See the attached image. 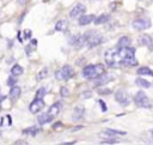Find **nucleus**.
Listing matches in <instances>:
<instances>
[{
  "label": "nucleus",
  "mask_w": 153,
  "mask_h": 145,
  "mask_svg": "<svg viewBox=\"0 0 153 145\" xmlns=\"http://www.w3.org/2000/svg\"><path fill=\"white\" fill-rule=\"evenodd\" d=\"M104 59L109 67H118L121 65L135 66L137 64L135 59V49L131 47H117L109 49L105 52Z\"/></svg>",
  "instance_id": "f257e3e1"
},
{
  "label": "nucleus",
  "mask_w": 153,
  "mask_h": 145,
  "mask_svg": "<svg viewBox=\"0 0 153 145\" xmlns=\"http://www.w3.org/2000/svg\"><path fill=\"white\" fill-rule=\"evenodd\" d=\"M102 73H104V66L100 64L97 65H87L82 68L81 75L86 79H96Z\"/></svg>",
  "instance_id": "f03ea898"
},
{
  "label": "nucleus",
  "mask_w": 153,
  "mask_h": 145,
  "mask_svg": "<svg viewBox=\"0 0 153 145\" xmlns=\"http://www.w3.org/2000/svg\"><path fill=\"white\" fill-rule=\"evenodd\" d=\"M134 102L136 103L137 107H141V108H146V109L153 108V101L149 97H147V95L143 91H137L135 93Z\"/></svg>",
  "instance_id": "7ed1b4c3"
},
{
  "label": "nucleus",
  "mask_w": 153,
  "mask_h": 145,
  "mask_svg": "<svg viewBox=\"0 0 153 145\" xmlns=\"http://www.w3.org/2000/svg\"><path fill=\"white\" fill-rule=\"evenodd\" d=\"M74 75V71L72 68V66L69 65H65L61 70L55 72V78L59 80H67L69 78H72Z\"/></svg>",
  "instance_id": "20e7f679"
},
{
  "label": "nucleus",
  "mask_w": 153,
  "mask_h": 145,
  "mask_svg": "<svg viewBox=\"0 0 153 145\" xmlns=\"http://www.w3.org/2000/svg\"><path fill=\"white\" fill-rule=\"evenodd\" d=\"M85 35H86V38H87V46H88L90 48H93V47H96V46H98V44H100V43L103 42V37H102V35L98 34V32L88 31V32L85 34Z\"/></svg>",
  "instance_id": "39448f33"
},
{
  "label": "nucleus",
  "mask_w": 153,
  "mask_h": 145,
  "mask_svg": "<svg viewBox=\"0 0 153 145\" xmlns=\"http://www.w3.org/2000/svg\"><path fill=\"white\" fill-rule=\"evenodd\" d=\"M152 25V22L149 18H139V19H135L133 23H131V26L134 30H137V31H142V30H146L148 28H151Z\"/></svg>",
  "instance_id": "423d86ee"
},
{
  "label": "nucleus",
  "mask_w": 153,
  "mask_h": 145,
  "mask_svg": "<svg viewBox=\"0 0 153 145\" xmlns=\"http://www.w3.org/2000/svg\"><path fill=\"white\" fill-rule=\"evenodd\" d=\"M115 99L123 107L129 104V96L124 90H117L115 93Z\"/></svg>",
  "instance_id": "0eeeda50"
},
{
  "label": "nucleus",
  "mask_w": 153,
  "mask_h": 145,
  "mask_svg": "<svg viewBox=\"0 0 153 145\" xmlns=\"http://www.w3.org/2000/svg\"><path fill=\"white\" fill-rule=\"evenodd\" d=\"M115 77L111 74V73H102L99 77H97L94 79V86H102V85H105L108 84L110 80H112Z\"/></svg>",
  "instance_id": "6e6552de"
},
{
  "label": "nucleus",
  "mask_w": 153,
  "mask_h": 145,
  "mask_svg": "<svg viewBox=\"0 0 153 145\" xmlns=\"http://www.w3.org/2000/svg\"><path fill=\"white\" fill-rule=\"evenodd\" d=\"M43 108H44V101H43V98H35L30 103V105H29V110L31 113H33V114L41 111Z\"/></svg>",
  "instance_id": "1a4fd4ad"
},
{
  "label": "nucleus",
  "mask_w": 153,
  "mask_h": 145,
  "mask_svg": "<svg viewBox=\"0 0 153 145\" xmlns=\"http://www.w3.org/2000/svg\"><path fill=\"white\" fill-rule=\"evenodd\" d=\"M85 10H86V7L82 5V4H76L73 8H72V11L69 12V17L71 18H79L81 14H84V12H85Z\"/></svg>",
  "instance_id": "9d476101"
},
{
  "label": "nucleus",
  "mask_w": 153,
  "mask_h": 145,
  "mask_svg": "<svg viewBox=\"0 0 153 145\" xmlns=\"http://www.w3.org/2000/svg\"><path fill=\"white\" fill-rule=\"evenodd\" d=\"M84 115H85V109H84V107L78 105V107H75L74 110H73L72 119H73L74 121H80V120L84 117Z\"/></svg>",
  "instance_id": "9b49d317"
},
{
  "label": "nucleus",
  "mask_w": 153,
  "mask_h": 145,
  "mask_svg": "<svg viewBox=\"0 0 153 145\" xmlns=\"http://www.w3.org/2000/svg\"><path fill=\"white\" fill-rule=\"evenodd\" d=\"M94 19H96L94 14H81L79 17L78 23H79V25H87L91 22H94Z\"/></svg>",
  "instance_id": "f8f14e48"
},
{
  "label": "nucleus",
  "mask_w": 153,
  "mask_h": 145,
  "mask_svg": "<svg viewBox=\"0 0 153 145\" xmlns=\"http://www.w3.org/2000/svg\"><path fill=\"white\" fill-rule=\"evenodd\" d=\"M53 119H54V116H53V115H50V114L47 111V113H42V114H39L37 120H38V123H39V125H44V123L51 122V121H53Z\"/></svg>",
  "instance_id": "ddd939ff"
},
{
  "label": "nucleus",
  "mask_w": 153,
  "mask_h": 145,
  "mask_svg": "<svg viewBox=\"0 0 153 145\" xmlns=\"http://www.w3.org/2000/svg\"><path fill=\"white\" fill-rule=\"evenodd\" d=\"M41 132V127L38 125H33V126H30L25 129H23V133L24 134H29V135H36Z\"/></svg>",
  "instance_id": "4468645a"
},
{
  "label": "nucleus",
  "mask_w": 153,
  "mask_h": 145,
  "mask_svg": "<svg viewBox=\"0 0 153 145\" xmlns=\"http://www.w3.org/2000/svg\"><path fill=\"white\" fill-rule=\"evenodd\" d=\"M126 132L123 131H116V129H105L103 133H100V137H112V135H124Z\"/></svg>",
  "instance_id": "2eb2a0df"
},
{
  "label": "nucleus",
  "mask_w": 153,
  "mask_h": 145,
  "mask_svg": "<svg viewBox=\"0 0 153 145\" xmlns=\"http://www.w3.org/2000/svg\"><path fill=\"white\" fill-rule=\"evenodd\" d=\"M60 110H61V103H60V102H55L54 104L50 105L48 113H49L50 115H53V116H56V115L60 113Z\"/></svg>",
  "instance_id": "dca6fc26"
},
{
  "label": "nucleus",
  "mask_w": 153,
  "mask_h": 145,
  "mask_svg": "<svg viewBox=\"0 0 153 145\" xmlns=\"http://www.w3.org/2000/svg\"><path fill=\"white\" fill-rule=\"evenodd\" d=\"M67 28H68V23L65 19H61V20L56 22V24H55L56 31H65V30H67Z\"/></svg>",
  "instance_id": "f3484780"
},
{
  "label": "nucleus",
  "mask_w": 153,
  "mask_h": 145,
  "mask_svg": "<svg viewBox=\"0 0 153 145\" xmlns=\"http://www.w3.org/2000/svg\"><path fill=\"white\" fill-rule=\"evenodd\" d=\"M20 93H22V89L19 87V86H12L11 87V90H10V97L12 98V99H16V98H18L19 96H20Z\"/></svg>",
  "instance_id": "a211bd4d"
},
{
  "label": "nucleus",
  "mask_w": 153,
  "mask_h": 145,
  "mask_svg": "<svg viewBox=\"0 0 153 145\" xmlns=\"http://www.w3.org/2000/svg\"><path fill=\"white\" fill-rule=\"evenodd\" d=\"M109 19H110V16H109V14H106V13H103V14H100V16L96 17V19H94V24H96V25L104 24V23H106Z\"/></svg>",
  "instance_id": "6ab92c4d"
},
{
  "label": "nucleus",
  "mask_w": 153,
  "mask_h": 145,
  "mask_svg": "<svg viewBox=\"0 0 153 145\" xmlns=\"http://www.w3.org/2000/svg\"><path fill=\"white\" fill-rule=\"evenodd\" d=\"M139 43H141L142 46H152L153 41H152V37L149 35H142L139 38Z\"/></svg>",
  "instance_id": "aec40b11"
},
{
  "label": "nucleus",
  "mask_w": 153,
  "mask_h": 145,
  "mask_svg": "<svg viewBox=\"0 0 153 145\" xmlns=\"http://www.w3.org/2000/svg\"><path fill=\"white\" fill-rule=\"evenodd\" d=\"M130 43H131V41H130L129 37L122 36V37L118 40V42H117V47H129Z\"/></svg>",
  "instance_id": "412c9836"
},
{
  "label": "nucleus",
  "mask_w": 153,
  "mask_h": 145,
  "mask_svg": "<svg viewBox=\"0 0 153 145\" xmlns=\"http://www.w3.org/2000/svg\"><path fill=\"white\" fill-rule=\"evenodd\" d=\"M23 72H24V70H23V67L19 66V65H13L12 68H11V74L14 75V77L23 74Z\"/></svg>",
  "instance_id": "4be33fe9"
},
{
  "label": "nucleus",
  "mask_w": 153,
  "mask_h": 145,
  "mask_svg": "<svg viewBox=\"0 0 153 145\" xmlns=\"http://www.w3.org/2000/svg\"><path fill=\"white\" fill-rule=\"evenodd\" d=\"M48 73H49L48 67H44V68H42V70L38 72V74L36 75V79H37L38 81H41V80H43L44 78H47V77H48Z\"/></svg>",
  "instance_id": "5701e85b"
},
{
  "label": "nucleus",
  "mask_w": 153,
  "mask_h": 145,
  "mask_svg": "<svg viewBox=\"0 0 153 145\" xmlns=\"http://www.w3.org/2000/svg\"><path fill=\"white\" fill-rule=\"evenodd\" d=\"M135 83H136V85H139V86H141V87H145V89L151 87V83L147 81V80L143 79V78H136V79H135Z\"/></svg>",
  "instance_id": "b1692460"
},
{
  "label": "nucleus",
  "mask_w": 153,
  "mask_h": 145,
  "mask_svg": "<svg viewBox=\"0 0 153 145\" xmlns=\"http://www.w3.org/2000/svg\"><path fill=\"white\" fill-rule=\"evenodd\" d=\"M137 74H140V75H151V77H153V71H152L151 68H148V67H140V68L137 70Z\"/></svg>",
  "instance_id": "393cba45"
},
{
  "label": "nucleus",
  "mask_w": 153,
  "mask_h": 145,
  "mask_svg": "<svg viewBox=\"0 0 153 145\" xmlns=\"http://www.w3.org/2000/svg\"><path fill=\"white\" fill-rule=\"evenodd\" d=\"M45 93H47L45 87H39L37 90V92H36V98H43L45 96Z\"/></svg>",
  "instance_id": "a878e982"
},
{
  "label": "nucleus",
  "mask_w": 153,
  "mask_h": 145,
  "mask_svg": "<svg viewBox=\"0 0 153 145\" xmlns=\"http://www.w3.org/2000/svg\"><path fill=\"white\" fill-rule=\"evenodd\" d=\"M60 95H61L62 97H67V96L69 95V90H68L66 86H62V87L60 89Z\"/></svg>",
  "instance_id": "bb28decb"
},
{
  "label": "nucleus",
  "mask_w": 153,
  "mask_h": 145,
  "mask_svg": "<svg viewBox=\"0 0 153 145\" xmlns=\"http://www.w3.org/2000/svg\"><path fill=\"white\" fill-rule=\"evenodd\" d=\"M100 143L102 144H116V143H118V140L117 139H114V138H109V139H105V140H103Z\"/></svg>",
  "instance_id": "cd10ccee"
},
{
  "label": "nucleus",
  "mask_w": 153,
  "mask_h": 145,
  "mask_svg": "<svg viewBox=\"0 0 153 145\" xmlns=\"http://www.w3.org/2000/svg\"><path fill=\"white\" fill-rule=\"evenodd\" d=\"M16 83H17V80H16L13 77H10L8 80H7V85H8V86H13Z\"/></svg>",
  "instance_id": "c85d7f7f"
},
{
  "label": "nucleus",
  "mask_w": 153,
  "mask_h": 145,
  "mask_svg": "<svg viewBox=\"0 0 153 145\" xmlns=\"http://www.w3.org/2000/svg\"><path fill=\"white\" fill-rule=\"evenodd\" d=\"M84 95H81V97L82 98H88V97H91L92 96V93H91V91H85V92H82Z\"/></svg>",
  "instance_id": "c756f323"
},
{
  "label": "nucleus",
  "mask_w": 153,
  "mask_h": 145,
  "mask_svg": "<svg viewBox=\"0 0 153 145\" xmlns=\"http://www.w3.org/2000/svg\"><path fill=\"white\" fill-rule=\"evenodd\" d=\"M98 103H99V105L102 107V110H103V111H106V105H105V103H104L102 99H100Z\"/></svg>",
  "instance_id": "7c9ffc66"
},
{
  "label": "nucleus",
  "mask_w": 153,
  "mask_h": 145,
  "mask_svg": "<svg viewBox=\"0 0 153 145\" xmlns=\"http://www.w3.org/2000/svg\"><path fill=\"white\" fill-rule=\"evenodd\" d=\"M24 34H25V38H30V37H31V30H27V29H26V30L24 31Z\"/></svg>",
  "instance_id": "2f4dec72"
},
{
  "label": "nucleus",
  "mask_w": 153,
  "mask_h": 145,
  "mask_svg": "<svg viewBox=\"0 0 153 145\" xmlns=\"http://www.w3.org/2000/svg\"><path fill=\"white\" fill-rule=\"evenodd\" d=\"M14 144H16V145H17V144H24V145H27V143H25V141H23V140H18V141H16Z\"/></svg>",
  "instance_id": "473e14b6"
},
{
  "label": "nucleus",
  "mask_w": 153,
  "mask_h": 145,
  "mask_svg": "<svg viewBox=\"0 0 153 145\" xmlns=\"http://www.w3.org/2000/svg\"><path fill=\"white\" fill-rule=\"evenodd\" d=\"M61 126H62V125H61V123L59 122V123H56V125H54V128H60Z\"/></svg>",
  "instance_id": "72a5a7b5"
},
{
  "label": "nucleus",
  "mask_w": 153,
  "mask_h": 145,
  "mask_svg": "<svg viewBox=\"0 0 153 145\" xmlns=\"http://www.w3.org/2000/svg\"><path fill=\"white\" fill-rule=\"evenodd\" d=\"M18 2H19V4H24V2H25V0H18Z\"/></svg>",
  "instance_id": "f704fd0d"
},
{
  "label": "nucleus",
  "mask_w": 153,
  "mask_h": 145,
  "mask_svg": "<svg viewBox=\"0 0 153 145\" xmlns=\"http://www.w3.org/2000/svg\"><path fill=\"white\" fill-rule=\"evenodd\" d=\"M149 134H151V135H152V137H153V129H152V131H151V132H149Z\"/></svg>",
  "instance_id": "c9c22d12"
}]
</instances>
